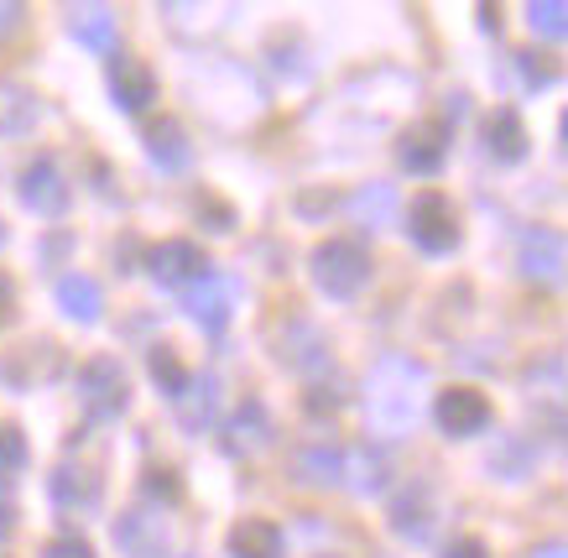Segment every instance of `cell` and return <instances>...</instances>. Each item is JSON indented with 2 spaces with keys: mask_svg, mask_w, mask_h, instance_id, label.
<instances>
[{
  "mask_svg": "<svg viewBox=\"0 0 568 558\" xmlns=\"http://www.w3.org/2000/svg\"><path fill=\"white\" fill-rule=\"evenodd\" d=\"M313 282L328 297H355L371 282V256L361 241H324L313 251Z\"/></svg>",
  "mask_w": 568,
  "mask_h": 558,
  "instance_id": "obj_1",
  "label": "cell"
},
{
  "mask_svg": "<svg viewBox=\"0 0 568 558\" xmlns=\"http://www.w3.org/2000/svg\"><path fill=\"white\" fill-rule=\"evenodd\" d=\"M79 402H84L89 418H121L131 407V382L115 355H94L79 366Z\"/></svg>",
  "mask_w": 568,
  "mask_h": 558,
  "instance_id": "obj_2",
  "label": "cell"
},
{
  "mask_svg": "<svg viewBox=\"0 0 568 558\" xmlns=\"http://www.w3.org/2000/svg\"><path fill=\"white\" fill-rule=\"evenodd\" d=\"M407 235L428 256H444V251L459 245V214H454V204H448L444 193H423L413 204V214H407Z\"/></svg>",
  "mask_w": 568,
  "mask_h": 558,
  "instance_id": "obj_3",
  "label": "cell"
},
{
  "mask_svg": "<svg viewBox=\"0 0 568 558\" xmlns=\"http://www.w3.org/2000/svg\"><path fill=\"white\" fill-rule=\"evenodd\" d=\"M433 418H438L444 434L469 438V434H480L485 423H490V402H485V392H475V386H448V392H438Z\"/></svg>",
  "mask_w": 568,
  "mask_h": 558,
  "instance_id": "obj_4",
  "label": "cell"
},
{
  "mask_svg": "<svg viewBox=\"0 0 568 558\" xmlns=\"http://www.w3.org/2000/svg\"><path fill=\"white\" fill-rule=\"evenodd\" d=\"M146 266H152V277L162 282V287H183V282L204 277L209 256L193 241H162V245H152V251H146Z\"/></svg>",
  "mask_w": 568,
  "mask_h": 558,
  "instance_id": "obj_5",
  "label": "cell"
},
{
  "mask_svg": "<svg viewBox=\"0 0 568 558\" xmlns=\"http://www.w3.org/2000/svg\"><path fill=\"white\" fill-rule=\"evenodd\" d=\"M517 262H521V272L532 282H548V287H558L564 282V235L558 230H527L521 235V245H517Z\"/></svg>",
  "mask_w": 568,
  "mask_h": 558,
  "instance_id": "obj_6",
  "label": "cell"
},
{
  "mask_svg": "<svg viewBox=\"0 0 568 558\" xmlns=\"http://www.w3.org/2000/svg\"><path fill=\"white\" fill-rule=\"evenodd\" d=\"M21 204L37 214H63L69 210V183L58 173L52 158H37L27 173H21Z\"/></svg>",
  "mask_w": 568,
  "mask_h": 558,
  "instance_id": "obj_7",
  "label": "cell"
},
{
  "mask_svg": "<svg viewBox=\"0 0 568 558\" xmlns=\"http://www.w3.org/2000/svg\"><path fill=\"white\" fill-rule=\"evenodd\" d=\"M444 158H448V125L444 121H423L402 136V168H407V173L428 177L444 168Z\"/></svg>",
  "mask_w": 568,
  "mask_h": 558,
  "instance_id": "obj_8",
  "label": "cell"
},
{
  "mask_svg": "<svg viewBox=\"0 0 568 558\" xmlns=\"http://www.w3.org/2000/svg\"><path fill=\"white\" fill-rule=\"evenodd\" d=\"M272 444V418H266V407H261L256 397L241 402L235 413H230V423H224V449L230 454H261Z\"/></svg>",
  "mask_w": 568,
  "mask_h": 558,
  "instance_id": "obj_9",
  "label": "cell"
},
{
  "mask_svg": "<svg viewBox=\"0 0 568 558\" xmlns=\"http://www.w3.org/2000/svg\"><path fill=\"white\" fill-rule=\"evenodd\" d=\"M110 94H115V105L121 110H146L156 100V73L146 69V63H136V58H115L110 63Z\"/></svg>",
  "mask_w": 568,
  "mask_h": 558,
  "instance_id": "obj_10",
  "label": "cell"
},
{
  "mask_svg": "<svg viewBox=\"0 0 568 558\" xmlns=\"http://www.w3.org/2000/svg\"><path fill=\"white\" fill-rule=\"evenodd\" d=\"M189 314L199 318L204 329H224V324H230V314H235V282L204 272V277H199V287L189 293Z\"/></svg>",
  "mask_w": 568,
  "mask_h": 558,
  "instance_id": "obj_11",
  "label": "cell"
},
{
  "mask_svg": "<svg viewBox=\"0 0 568 558\" xmlns=\"http://www.w3.org/2000/svg\"><path fill=\"white\" fill-rule=\"evenodd\" d=\"M146 158L162 168V173H183L193 162V146H189V131L178 121H152L146 125Z\"/></svg>",
  "mask_w": 568,
  "mask_h": 558,
  "instance_id": "obj_12",
  "label": "cell"
},
{
  "mask_svg": "<svg viewBox=\"0 0 568 558\" xmlns=\"http://www.w3.org/2000/svg\"><path fill=\"white\" fill-rule=\"evenodd\" d=\"M115 542H121L125 558H162L168 554V527L152 523V517H141V511H131V517L115 523Z\"/></svg>",
  "mask_w": 568,
  "mask_h": 558,
  "instance_id": "obj_13",
  "label": "cell"
},
{
  "mask_svg": "<svg viewBox=\"0 0 568 558\" xmlns=\"http://www.w3.org/2000/svg\"><path fill=\"white\" fill-rule=\"evenodd\" d=\"M392 527H396V538H413L423 542L433 532V496L428 486H407L402 496L392 501Z\"/></svg>",
  "mask_w": 568,
  "mask_h": 558,
  "instance_id": "obj_14",
  "label": "cell"
},
{
  "mask_svg": "<svg viewBox=\"0 0 568 558\" xmlns=\"http://www.w3.org/2000/svg\"><path fill=\"white\" fill-rule=\"evenodd\" d=\"M485 146H490V158L496 162H521L527 158V125H521L517 110H496L490 121H485Z\"/></svg>",
  "mask_w": 568,
  "mask_h": 558,
  "instance_id": "obj_15",
  "label": "cell"
},
{
  "mask_svg": "<svg viewBox=\"0 0 568 558\" xmlns=\"http://www.w3.org/2000/svg\"><path fill=\"white\" fill-rule=\"evenodd\" d=\"M58 366H63V361H58V349L52 345H27V349H17V355H6L0 376L17 382V386H32V382H52Z\"/></svg>",
  "mask_w": 568,
  "mask_h": 558,
  "instance_id": "obj_16",
  "label": "cell"
},
{
  "mask_svg": "<svg viewBox=\"0 0 568 558\" xmlns=\"http://www.w3.org/2000/svg\"><path fill=\"white\" fill-rule=\"evenodd\" d=\"M58 308L69 318H79V324H94L104 308V293H100V282L84 277V272H69V277L58 282Z\"/></svg>",
  "mask_w": 568,
  "mask_h": 558,
  "instance_id": "obj_17",
  "label": "cell"
},
{
  "mask_svg": "<svg viewBox=\"0 0 568 558\" xmlns=\"http://www.w3.org/2000/svg\"><path fill=\"white\" fill-rule=\"evenodd\" d=\"M230 554L235 558H282V527L261 523V517H245L230 532Z\"/></svg>",
  "mask_w": 568,
  "mask_h": 558,
  "instance_id": "obj_18",
  "label": "cell"
},
{
  "mask_svg": "<svg viewBox=\"0 0 568 558\" xmlns=\"http://www.w3.org/2000/svg\"><path fill=\"white\" fill-rule=\"evenodd\" d=\"M214 392H220V382L214 376H199V382H183V392H178V423L189 428V434H199L209 418H214Z\"/></svg>",
  "mask_w": 568,
  "mask_h": 558,
  "instance_id": "obj_19",
  "label": "cell"
},
{
  "mask_svg": "<svg viewBox=\"0 0 568 558\" xmlns=\"http://www.w3.org/2000/svg\"><path fill=\"white\" fill-rule=\"evenodd\" d=\"M297 475L308 486H334V480H345V454L328 449V444H313V449L297 454Z\"/></svg>",
  "mask_w": 568,
  "mask_h": 558,
  "instance_id": "obj_20",
  "label": "cell"
},
{
  "mask_svg": "<svg viewBox=\"0 0 568 558\" xmlns=\"http://www.w3.org/2000/svg\"><path fill=\"white\" fill-rule=\"evenodd\" d=\"M73 37H79L84 48H94V53H104V48L115 42V17H110L104 6H84V11H73Z\"/></svg>",
  "mask_w": 568,
  "mask_h": 558,
  "instance_id": "obj_21",
  "label": "cell"
},
{
  "mask_svg": "<svg viewBox=\"0 0 568 558\" xmlns=\"http://www.w3.org/2000/svg\"><path fill=\"white\" fill-rule=\"evenodd\" d=\"M37 121V100L27 89H0V131H27Z\"/></svg>",
  "mask_w": 568,
  "mask_h": 558,
  "instance_id": "obj_22",
  "label": "cell"
},
{
  "mask_svg": "<svg viewBox=\"0 0 568 558\" xmlns=\"http://www.w3.org/2000/svg\"><path fill=\"white\" fill-rule=\"evenodd\" d=\"M146 371H152V382L168 392V397H178L183 392V382H189V371H183V361H178L173 349H162L156 345L152 355H146Z\"/></svg>",
  "mask_w": 568,
  "mask_h": 558,
  "instance_id": "obj_23",
  "label": "cell"
},
{
  "mask_svg": "<svg viewBox=\"0 0 568 558\" xmlns=\"http://www.w3.org/2000/svg\"><path fill=\"white\" fill-rule=\"evenodd\" d=\"M527 17H532V32L552 37V42L568 32V6H564V0H542V6L532 0V6H527Z\"/></svg>",
  "mask_w": 568,
  "mask_h": 558,
  "instance_id": "obj_24",
  "label": "cell"
},
{
  "mask_svg": "<svg viewBox=\"0 0 568 558\" xmlns=\"http://www.w3.org/2000/svg\"><path fill=\"white\" fill-rule=\"evenodd\" d=\"M27 465V438L17 428H0V475H17Z\"/></svg>",
  "mask_w": 568,
  "mask_h": 558,
  "instance_id": "obj_25",
  "label": "cell"
},
{
  "mask_svg": "<svg viewBox=\"0 0 568 558\" xmlns=\"http://www.w3.org/2000/svg\"><path fill=\"white\" fill-rule=\"evenodd\" d=\"M386 210H392V193L386 189H376V193H361V199H355V214H361V220H386Z\"/></svg>",
  "mask_w": 568,
  "mask_h": 558,
  "instance_id": "obj_26",
  "label": "cell"
},
{
  "mask_svg": "<svg viewBox=\"0 0 568 558\" xmlns=\"http://www.w3.org/2000/svg\"><path fill=\"white\" fill-rule=\"evenodd\" d=\"M42 558H94V548H89L84 538H52L48 548H42Z\"/></svg>",
  "mask_w": 568,
  "mask_h": 558,
  "instance_id": "obj_27",
  "label": "cell"
},
{
  "mask_svg": "<svg viewBox=\"0 0 568 558\" xmlns=\"http://www.w3.org/2000/svg\"><path fill=\"white\" fill-rule=\"evenodd\" d=\"M517 63H521V79H527V84H548V79H552V63H548V58L521 53Z\"/></svg>",
  "mask_w": 568,
  "mask_h": 558,
  "instance_id": "obj_28",
  "label": "cell"
},
{
  "mask_svg": "<svg viewBox=\"0 0 568 558\" xmlns=\"http://www.w3.org/2000/svg\"><path fill=\"white\" fill-rule=\"evenodd\" d=\"M146 490H152V496H162V501H178V475L173 470H152V475H146Z\"/></svg>",
  "mask_w": 568,
  "mask_h": 558,
  "instance_id": "obj_29",
  "label": "cell"
},
{
  "mask_svg": "<svg viewBox=\"0 0 568 558\" xmlns=\"http://www.w3.org/2000/svg\"><path fill=\"white\" fill-rule=\"evenodd\" d=\"M21 17H27L21 6H11V0H0V42H11V37L21 32Z\"/></svg>",
  "mask_w": 568,
  "mask_h": 558,
  "instance_id": "obj_30",
  "label": "cell"
},
{
  "mask_svg": "<svg viewBox=\"0 0 568 558\" xmlns=\"http://www.w3.org/2000/svg\"><path fill=\"white\" fill-rule=\"evenodd\" d=\"M444 558H490L485 554V542L480 538H459V542H448Z\"/></svg>",
  "mask_w": 568,
  "mask_h": 558,
  "instance_id": "obj_31",
  "label": "cell"
},
{
  "mask_svg": "<svg viewBox=\"0 0 568 558\" xmlns=\"http://www.w3.org/2000/svg\"><path fill=\"white\" fill-rule=\"evenodd\" d=\"M17 318V287H11V277H0V329Z\"/></svg>",
  "mask_w": 568,
  "mask_h": 558,
  "instance_id": "obj_32",
  "label": "cell"
},
{
  "mask_svg": "<svg viewBox=\"0 0 568 558\" xmlns=\"http://www.w3.org/2000/svg\"><path fill=\"white\" fill-rule=\"evenodd\" d=\"M11 523H17V511H11V506L0 501V538H6V532H11Z\"/></svg>",
  "mask_w": 568,
  "mask_h": 558,
  "instance_id": "obj_33",
  "label": "cell"
},
{
  "mask_svg": "<svg viewBox=\"0 0 568 558\" xmlns=\"http://www.w3.org/2000/svg\"><path fill=\"white\" fill-rule=\"evenodd\" d=\"M532 558H568V554H564V542H548V548H537Z\"/></svg>",
  "mask_w": 568,
  "mask_h": 558,
  "instance_id": "obj_34",
  "label": "cell"
},
{
  "mask_svg": "<svg viewBox=\"0 0 568 558\" xmlns=\"http://www.w3.org/2000/svg\"><path fill=\"white\" fill-rule=\"evenodd\" d=\"M0 241H6V230H0Z\"/></svg>",
  "mask_w": 568,
  "mask_h": 558,
  "instance_id": "obj_35",
  "label": "cell"
}]
</instances>
